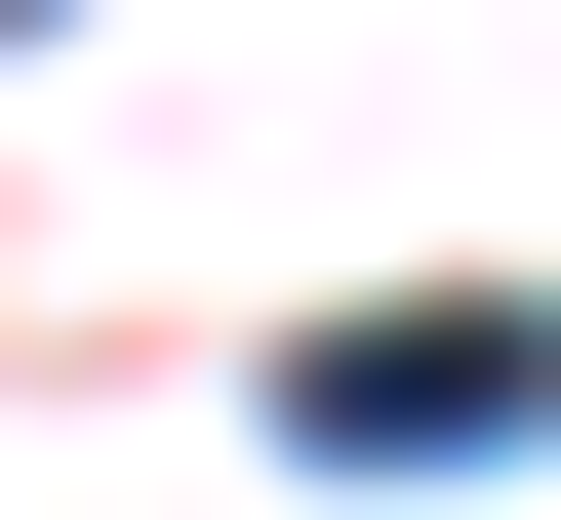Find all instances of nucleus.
Returning <instances> with one entry per match:
<instances>
[{
    "label": "nucleus",
    "instance_id": "obj_1",
    "mask_svg": "<svg viewBox=\"0 0 561 520\" xmlns=\"http://www.w3.org/2000/svg\"><path fill=\"white\" fill-rule=\"evenodd\" d=\"M280 440H321V481H481V440H561V321H321Z\"/></svg>",
    "mask_w": 561,
    "mask_h": 520
}]
</instances>
